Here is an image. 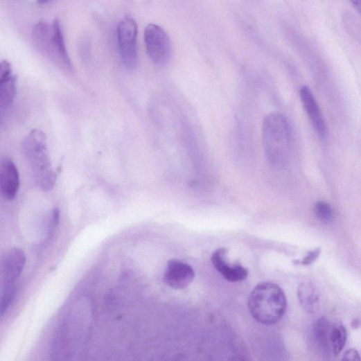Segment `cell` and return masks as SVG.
Segmentation results:
<instances>
[{"label": "cell", "mask_w": 361, "mask_h": 361, "mask_svg": "<svg viewBox=\"0 0 361 361\" xmlns=\"http://www.w3.org/2000/svg\"><path fill=\"white\" fill-rule=\"evenodd\" d=\"M21 149L37 186L44 191L52 190L58 174L52 166L46 134L41 130H33L24 139Z\"/></svg>", "instance_id": "obj_1"}, {"label": "cell", "mask_w": 361, "mask_h": 361, "mask_svg": "<svg viewBox=\"0 0 361 361\" xmlns=\"http://www.w3.org/2000/svg\"><path fill=\"white\" fill-rule=\"evenodd\" d=\"M263 144L265 157L272 167L283 169L288 165L292 152V132L284 115L274 113L265 118Z\"/></svg>", "instance_id": "obj_2"}, {"label": "cell", "mask_w": 361, "mask_h": 361, "mask_svg": "<svg viewBox=\"0 0 361 361\" xmlns=\"http://www.w3.org/2000/svg\"><path fill=\"white\" fill-rule=\"evenodd\" d=\"M248 307L252 317L258 323L270 326L282 319L287 310L286 295L277 285L272 283L258 284L252 292Z\"/></svg>", "instance_id": "obj_3"}, {"label": "cell", "mask_w": 361, "mask_h": 361, "mask_svg": "<svg viewBox=\"0 0 361 361\" xmlns=\"http://www.w3.org/2000/svg\"><path fill=\"white\" fill-rule=\"evenodd\" d=\"M33 37L37 50L62 69L71 71L73 66L66 48L60 22L52 25L39 22L33 28Z\"/></svg>", "instance_id": "obj_4"}, {"label": "cell", "mask_w": 361, "mask_h": 361, "mask_svg": "<svg viewBox=\"0 0 361 361\" xmlns=\"http://www.w3.org/2000/svg\"><path fill=\"white\" fill-rule=\"evenodd\" d=\"M138 26L132 17H125L117 27V39L120 56L124 64L130 69L138 65Z\"/></svg>", "instance_id": "obj_5"}, {"label": "cell", "mask_w": 361, "mask_h": 361, "mask_svg": "<svg viewBox=\"0 0 361 361\" xmlns=\"http://www.w3.org/2000/svg\"><path fill=\"white\" fill-rule=\"evenodd\" d=\"M147 53L157 65H166L172 56L170 39L166 30L153 24L147 26L144 33Z\"/></svg>", "instance_id": "obj_6"}, {"label": "cell", "mask_w": 361, "mask_h": 361, "mask_svg": "<svg viewBox=\"0 0 361 361\" xmlns=\"http://www.w3.org/2000/svg\"><path fill=\"white\" fill-rule=\"evenodd\" d=\"M26 263L24 252L13 248L0 258V287L16 283L21 274Z\"/></svg>", "instance_id": "obj_7"}, {"label": "cell", "mask_w": 361, "mask_h": 361, "mask_svg": "<svg viewBox=\"0 0 361 361\" xmlns=\"http://www.w3.org/2000/svg\"><path fill=\"white\" fill-rule=\"evenodd\" d=\"M194 278L195 271L190 265L172 260L168 263L164 280L171 289L183 290L192 283Z\"/></svg>", "instance_id": "obj_8"}, {"label": "cell", "mask_w": 361, "mask_h": 361, "mask_svg": "<svg viewBox=\"0 0 361 361\" xmlns=\"http://www.w3.org/2000/svg\"><path fill=\"white\" fill-rule=\"evenodd\" d=\"M300 97L315 132L321 139H326L327 136L326 120L311 90L308 87H303L300 90Z\"/></svg>", "instance_id": "obj_9"}, {"label": "cell", "mask_w": 361, "mask_h": 361, "mask_svg": "<svg viewBox=\"0 0 361 361\" xmlns=\"http://www.w3.org/2000/svg\"><path fill=\"white\" fill-rule=\"evenodd\" d=\"M227 249H217L211 258L215 268L228 282L238 283L245 280L249 276V270L240 264L231 265L227 261Z\"/></svg>", "instance_id": "obj_10"}, {"label": "cell", "mask_w": 361, "mask_h": 361, "mask_svg": "<svg viewBox=\"0 0 361 361\" xmlns=\"http://www.w3.org/2000/svg\"><path fill=\"white\" fill-rule=\"evenodd\" d=\"M19 170L12 159H5L0 164V193L6 199L14 200L19 190Z\"/></svg>", "instance_id": "obj_11"}, {"label": "cell", "mask_w": 361, "mask_h": 361, "mask_svg": "<svg viewBox=\"0 0 361 361\" xmlns=\"http://www.w3.org/2000/svg\"><path fill=\"white\" fill-rule=\"evenodd\" d=\"M299 301L305 310L309 313L316 312L319 307V293L310 283L301 284L298 289Z\"/></svg>", "instance_id": "obj_12"}, {"label": "cell", "mask_w": 361, "mask_h": 361, "mask_svg": "<svg viewBox=\"0 0 361 361\" xmlns=\"http://www.w3.org/2000/svg\"><path fill=\"white\" fill-rule=\"evenodd\" d=\"M332 325L329 320L324 317L319 318L314 326V336L318 344L326 350H332L331 344V332Z\"/></svg>", "instance_id": "obj_13"}, {"label": "cell", "mask_w": 361, "mask_h": 361, "mask_svg": "<svg viewBox=\"0 0 361 361\" xmlns=\"http://www.w3.org/2000/svg\"><path fill=\"white\" fill-rule=\"evenodd\" d=\"M347 340V331L342 324H335L332 326L331 332V344L333 353L338 355L345 346Z\"/></svg>", "instance_id": "obj_14"}, {"label": "cell", "mask_w": 361, "mask_h": 361, "mask_svg": "<svg viewBox=\"0 0 361 361\" xmlns=\"http://www.w3.org/2000/svg\"><path fill=\"white\" fill-rule=\"evenodd\" d=\"M17 93V77L10 81L0 83V109L10 106Z\"/></svg>", "instance_id": "obj_15"}, {"label": "cell", "mask_w": 361, "mask_h": 361, "mask_svg": "<svg viewBox=\"0 0 361 361\" xmlns=\"http://www.w3.org/2000/svg\"><path fill=\"white\" fill-rule=\"evenodd\" d=\"M17 292V282L2 288V292L0 293V319L4 317L10 308Z\"/></svg>", "instance_id": "obj_16"}, {"label": "cell", "mask_w": 361, "mask_h": 361, "mask_svg": "<svg viewBox=\"0 0 361 361\" xmlns=\"http://www.w3.org/2000/svg\"><path fill=\"white\" fill-rule=\"evenodd\" d=\"M315 213L317 219L324 223L328 224L334 219V211L330 204L324 202H319L315 206Z\"/></svg>", "instance_id": "obj_17"}, {"label": "cell", "mask_w": 361, "mask_h": 361, "mask_svg": "<svg viewBox=\"0 0 361 361\" xmlns=\"http://www.w3.org/2000/svg\"><path fill=\"white\" fill-rule=\"evenodd\" d=\"M16 76L13 74L12 68L8 61L0 62V83L10 81Z\"/></svg>", "instance_id": "obj_18"}, {"label": "cell", "mask_w": 361, "mask_h": 361, "mask_svg": "<svg viewBox=\"0 0 361 361\" xmlns=\"http://www.w3.org/2000/svg\"><path fill=\"white\" fill-rule=\"evenodd\" d=\"M320 248L315 249L314 250L308 252L307 256L303 258L301 261H299V264L306 266L312 265L315 261H317L320 255Z\"/></svg>", "instance_id": "obj_19"}, {"label": "cell", "mask_w": 361, "mask_h": 361, "mask_svg": "<svg viewBox=\"0 0 361 361\" xmlns=\"http://www.w3.org/2000/svg\"><path fill=\"white\" fill-rule=\"evenodd\" d=\"M360 355L355 349H349L346 351L342 358L346 360H360Z\"/></svg>", "instance_id": "obj_20"}, {"label": "cell", "mask_w": 361, "mask_h": 361, "mask_svg": "<svg viewBox=\"0 0 361 361\" xmlns=\"http://www.w3.org/2000/svg\"><path fill=\"white\" fill-rule=\"evenodd\" d=\"M352 6L360 13L361 9V0H349Z\"/></svg>", "instance_id": "obj_21"}, {"label": "cell", "mask_w": 361, "mask_h": 361, "mask_svg": "<svg viewBox=\"0 0 361 361\" xmlns=\"http://www.w3.org/2000/svg\"><path fill=\"white\" fill-rule=\"evenodd\" d=\"M37 1L38 4L43 6L48 4L51 1V0H37Z\"/></svg>", "instance_id": "obj_22"}, {"label": "cell", "mask_w": 361, "mask_h": 361, "mask_svg": "<svg viewBox=\"0 0 361 361\" xmlns=\"http://www.w3.org/2000/svg\"><path fill=\"white\" fill-rule=\"evenodd\" d=\"M359 326H360V323L358 319L354 320L353 322L352 323V327L353 328H357L359 327Z\"/></svg>", "instance_id": "obj_23"}]
</instances>
